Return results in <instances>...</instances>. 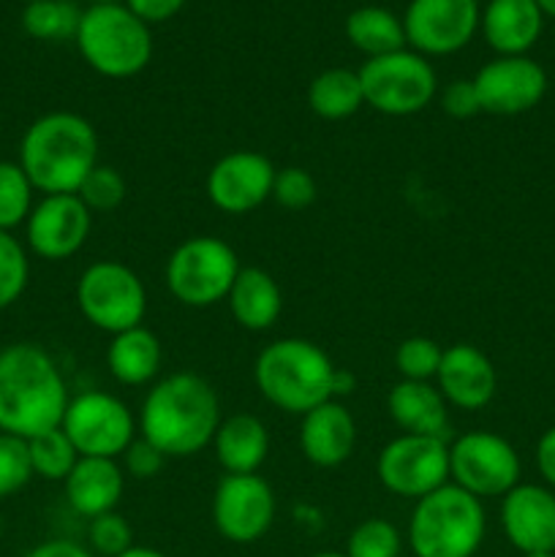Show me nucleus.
Segmentation results:
<instances>
[{
  "instance_id": "27",
  "label": "nucleus",
  "mask_w": 555,
  "mask_h": 557,
  "mask_svg": "<svg viewBox=\"0 0 555 557\" xmlns=\"http://www.w3.org/2000/svg\"><path fill=\"white\" fill-rule=\"evenodd\" d=\"M308 107L321 120H348L365 107L362 82L351 69H326L308 87Z\"/></svg>"
},
{
  "instance_id": "9",
  "label": "nucleus",
  "mask_w": 555,
  "mask_h": 557,
  "mask_svg": "<svg viewBox=\"0 0 555 557\" xmlns=\"http://www.w3.org/2000/svg\"><path fill=\"white\" fill-rule=\"evenodd\" d=\"M76 305L87 324L107 335L141 326L147 313V288L123 261L103 259L87 267L76 283Z\"/></svg>"
},
{
  "instance_id": "1",
  "label": "nucleus",
  "mask_w": 555,
  "mask_h": 557,
  "mask_svg": "<svg viewBox=\"0 0 555 557\" xmlns=\"http://www.w3.org/2000/svg\"><path fill=\"white\" fill-rule=\"evenodd\" d=\"M221 419V400L210 381L196 373H172L147 389L136 424L141 438L169 460H183L212 444Z\"/></svg>"
},
{
  "instance_id": "30",
  "label": "nucleus",
  "mask_w": 555,
  "mask_h": 557,
  "mask_svg": "<svg viewBox=\"0 0 555 557\" xmlns=\"http://www.w3.org/2000/svg\"><path fill=\"white\" fill-rule=\"evenodd\" d=\"M27 455H30L33 476H41L47 482H65L71 468L79 460L74 444L60 428L27 438Z\"/></svg>"
},
{
  "instance_id": "34",
  "label": "nucleus",
  "mask_w": 555,
  "mask_h": 557,
  "mask_svg": "<svg viewBox=\"0 0 555 557\" xmlns=\"http://www.w3.org/2000/svg\"><path fill=\"white\" fill-rule=\"evenodd\" d=\"M30 277V261L27 250L11 232H0V310L11 308Z\"/></svg>"
},
{
  "instance_id": "17",
  "label": "nucleus",
  "mask_w": 555,
  "mask_h": 557,
  "mask_svg": "<svg viewBox=\"0 0 555 557\" xmlns=\"http://www.w3.org/2000/svg\"><path fill=\"white\" fill-rule=\"evenodd\" d=\"M92 212L76 194L41 196L25 221L27 248L44 261H65L85 248Z\"/></svg>"
},
{
  "instance_id": "41",
  "label": "nucleus",
  "mask_w": 555,
  "mask_h": 557,
  "mask_svg": "<svg viewBox=\"0 0 555 557\" xmlns=\"http://www.w3.org/2000/svg\"><path fill=\"white\" fill-rule=\"evenodd\" d=\"M125 5H128L141 22L152 25V22L172 20V16L183 9L185 0H125Z\"/></svg>"
},
{
  "instance_id": "26",
  "label": "nucleus",
  "mask_w": 555,
  "mask_h": 557,
  "mask_svg": "<svg viewBox=\"0 0 555 557\" xmlns=\"http://www.w3.org/2000/svg\"><path fill=\"white\" fill-rule=\"evenodd\" d=\"M163 364V348L156 332L145 324L112 335L107 346V368L118 384L147 386L156 381Z\"/></svg>"
},
{
  "instance_id": "32",
  "label": "nucleus",
  "mask_w": 555,
  "mask_h": 557,
  "mask_svg": "<svg viewBox=\"0 0 555 557\" xmlns=\"http://www.w3.org/2000/svg\"><path fill=\"white\" fill-rule=\"evenodd\" d=\"M403 536L390 520L370 517L362 520L346 542V557H400Z\"/></svg>"
},
{
  "instance_id": "10",
  "label": "nucleus",
  "mask_w": 555,
  "mask_h": 557,
  "mask_svg": "<svg viewBox=\"0 0 555 557\" xmlns=\"http://www.w3.org/2000/svg\"><path fill=\"white\" fill-rule=\"evenodd\" d=\"M520 455L515 446L490 430H471L449 444V482L473 498H504L520 484Z\"/></svg>"
},
{
  "instance_id": "48",
  "label": "nucleus",
  "mask_w": 555,
  "mask_h": 557,
  "mask_svg": "<svg viewBox=\"0 0 555 557\" xmlns=\"http://www.w3.org/2000/svg\"><path fill=\"white\" fill-rule=\"evenodd\" d=\"M92 3H103V5H107V3H125V0H92Z\"/></svg>"
},
{
  "instance_id": "25",
  "label": "nucleus",
  "mask_w": 555,
  "mask_h": 557,
  "mask_svg": "<svg viewBox=\"0 0 555 557\" xmlns=\"http://www.w3.org/2000/svg\"><path fill=\"white\" fill-rule=\"evenodd\" d=\"M226 305L243 330L267 332L281 319L283 294L270 272L261 267H243L229 288Z\"/></svg>"
},
{
  "instance_id": "3",
  "label": "nucleus",
  "mask_w": 555,
  "mask_h": 557,
  "mask_svg": "<svg viewBox=\"0 0 555 557\" xmlns=\"http://www.w3.org/2000/svg\"><path fill=\"white\" fill-rule=\"evenodd\" d=\"M98 163L96 128L76 112L41 114L22 136L20 166L44 196L76 194Z\"/></svg>"
},
{
  "instance_id": "38",
  "label": "nucleus",
  "mask_w": 555,
  "mask_h": 557,
  "mask_svg": "<svg viewBox=\"0 0 555 557\" xmlns=\"http://www.w3.org/2000/svg\"><path fill=\"white\" fill-rule=\"evenodd\" d=\"M87 539H90V553L96 557H118L134 547V531H131L128 520L118 511L92 517Z\"/></svg>"
},
{
  "instance_id": "23",
  "label": "nucleus",
  "mask_w": 555,
  "mask_h": 557,
  "mask_svg": "<svg viewBox=\"0 0 555 557\" xmlns=\"http://www.w3.org/2000/svg\"><path fill=\"white\" fill-rule=\"evenodd\" d=\"M65 498L76 515L101 517L118 509L125 490V471L118 460L107 457H79L63 482Z\"/></svg>"
},
{
  "instance_id": "21",
  "label": "nucleus",
  "mask_w": 555,
  "mask_h": 557,
  "mask_svg": "<svg viewBox=\"0 0 555 557\" xmlns=\"http://www.w3.org/2000/svg\"><path fill=\"white\" fill-rule=\"evenodd\" d=\"M392 422L408 435L452 441L449 406L433 381H397L386 395Z\"/></svg>"
},
{
  "instance_id": "13",
  "label": "nucleus",
  "mask_w": 555,
  "mask_h": 557,
  "mask_svg": "<svg viewBox=\"0 0 555 557\" xmlns=\"http://www.w3.org/2000/svg\"><path fill=\"white\" fill-rule=\"evenodd\" d=\"M212 525L226 542L256 544L270 533L278 498L259 473H226L212 493Z\"/></svg>"
},
{
  "instance_id": "47",
  "label": "nucleus",
  "mask_w": 555,
  "mask_h": 557,
  "mask_svg": "<svg viewBox=\"0 0 555 557\" xmlns=\"http://www.w3.org/2000/svg\"><path fill=\"white\" fill-rule=\"evenodd\" d=\"M522 557H555V553H531V555H522Z\"/></svg>"
},
{
  "instance_id": "33",
  "label": "nucleus",
  "mask_w": 555,
  "mask_h": 557,
  "mask_svg": "<svg viewBox=\"0 0 555 557\" xmlns=\"http://www.w3.org/2000/svg\"><path fill=\"white\" fill-rule=\"evenodd\" d=\"M444 348L433 337L414 335L395 348V370L403 381H435Z\"/></svg>"
},
{
  "instance_id": "29",
  "label": "nucleus",
  "mask_w": 555,
  "mask_h": 557,
  "mask_svg": "<svg viewBox=\"0 0 555 557\" xmlns=\"http://www.w3.org/2000/svg\"><path fill=\"white\" fill-rule=\"evenodd\" d=\"M82 11L74 0H33L22 14V27L38 41H69L79 30Z\"/></svg>"
},
{
  "instance_id": "14",
  "label": "nucleus",
  "mask_w": 555,
  "mask_h": 557,
  "mask_svg": "<svg viewBox=\"0 0 555 557\" xmlns=\"http://www.w3.org/2000/svg\"><path fill=\"white\" fill-rule=\"evenodd\" d=\"M477 0H411L403 14L406 44L424 58H444L468 47L479 30Z\"/></svg>"
},
{
  "instance_id": "39",
  "label": "nucleus",
  "mask_w": 555,
  "mask_h": 557,
  "mask_svg": "<svg viewBox=\"0 0 555 557\" xmlns=\"http://www.w3.org/2000/svg\"><path fill=\"white\" fill-rule=\"evenodd\" d=\"M120 460H123L120 466H123V471L128 473L131 479H136V482H150V479H156L158 473L163 471V466H166L169 457L163 455L158 446H152L150 441L141 438V435H136L134 444L123 451V457H120Z\"/></svg>"
},
{
  "instance_id": "22",
  "label": "nucleus",
  "mask_w": 555,
  "mask_h": 557,
  "mask_svg": "<svg viewBox=\"0 0 555 557\" xmlns=\"http://www.w3.org/2000/svg\"><path fill=\"white\" fill-rule=\"evenodd\" d=\"M479 27L498 58L528 54L539 41L544 27V14L536 0H490L479 16Z\"/></svg>"
},
{
  "instance_id": "20",
  "label": "nucleus",
  "mask_w": 555,
  "mask_h": 557,
  "mask_svg": "<svg viewBox=\"0 0 555 557\" xmlns=\"http://www.w3.org/2000/svg\"><path fill=\"white\" fill-rule=\"evenodd\" d=\"M299 419V449L310 466L337 468L354 455L357 422L343 403L326 400Z\"/></svg>"
},
{
  "instance_id": "12",
  "label": "nucleus",
  "mask_w": 555,
  "mask_h": 557,
  "mask_svg": "<svg viewBox=\"0 0 555 557\" xmlns=\"http://www.w3.org/2000/svg\"><path fill=\"white\" fill-rule=\"evenodd\" d=\"M452 441L397 435L375 457V476L386 493L419 500L449 482Z\"/></svg>"
},
{
  "instance_id": "44",
  "label": "nucleus",
  "mask_w": 555,
  "mask_h": 557,
  "mask_svg": "<svg viewBox=\"0 0 555 557\" xmlns=\"http://www.w3.org/2000/svg\"><path fill=\"white\" fill-rule=\"evenodd\" d=\"M118 557H169V555H163L161 549H152V547H131V549H125L123 555H118Z\"/></svg>"
},
{
  "instance_id": "45",
  "label": "nucleus",
  "mask_w": 555,
  "mask_h": 557,
  "mask_svg": "<svg viewBox=\"0 0 555 557\" xmlns=\"http://www.w3.org/2000/svg\"><path fill=\"white\" fill-rule=\"evenodd\" d=\"M536 5L542 9L544 16H553L555 20V0H536Z\"/></svg>"
},
{
  "instance_id": "36",
  "label": "nucleus",
  "mask_w": 555,
  "mask_h": 557,
  "mask_svg": "<svg viewBox=\"0 0 555 557\" xmlns=\"http://www.w3.org/2000/svg\"><path fill=\"white\" fill-rule=\"evenodd\" d=\"M33 479L27 441L0 433V500L20 493Z\"/></svg>"
},
{
  "instance_id": "16",
  "label": "nucleus",
  "mask_w": 555,
  "mask_h": 557,
  "mask_svg": "<svg viewBox=\"0 0 555 557\" xmlns=\"http://www.w3.org/2000/svg\"><path fill=\"white\" fill-rule=\"evenodd\" d=\"M272 161L256 150H232L218 158L205 180V194L226 215H248L272 199L275 183Z\"/></svg>"
},
{
  "instance_id": "11",
  "label": "nucleus",
  "mask_w": 555,
  "mask_h": 557,
  "mask_svg": "<svg viewBox=\"0 0 555 557\" xmlns=\"http://www.w3.org/2000/svg\"><path fill=\"white\" fill-rule=\"evenodd\" d=\"M60 430L69 435L79 457L120 460L136 438V417L120 397L109 392H82L65 406Z\"/></svg>"
},
{
  "instance_id": "18",
  "label": "nucleus",
  "mask_w": 555,
  "mask_h": 557,
  "mask_svg": "<svg viewBox=\"0 0 555 557\" xmlns=\"http://www.w3.org/2000/svg\"><path fill=\"white\" fill-rule=\"evenodd\" d=\"M501 528L517 553H555V493L544 484H517L501 498Z\"/></svg>"
},
{
  "instance_id": "7",
  "label": "nucleus",
  "mask_w": 555,
  "mask_h": 557,
  "mask_svg": "<svg viewBox=\"0 0 555 557\" xmlns=\"http://www.w3.org/2000/svg\"><path fill=\"white\" fill-rule=\"evenodd\" d=\"M239 270L243 267L232 245L221 237L199 234L172 250L166 261V288L185 308L205 310L226 302Z\"/></svg>"
},
{
  "instance_id": "40",
  "label": "nucleus",
  "mask_w": 555,
  "mask_h": 557,
  "mask_svg": "<svg viewBox=\"0 0 555 557\" xmlns=\"http://www.w3.org/2000/svg\"><path fill=\"white\" fill-rule=\"evenodd\" d=\"M441 109L444 114L455 120H468L473 114H482V107H479L477 87H473V79H455L441 90Z\"/></svg>"
},
{
  "instance_id": "46",
  "label": "nucleus",
  "mask_w": 555,
  "mask_h": 557,
  "mask_svg": "<svg viewBox=\"0 0 555 557\" xmlns=\"http://www.w3.org/2000/svg\"><path fill=\"white\" fill-rule=\"evenodd\" d=\"M310 557H346V553H335V549H326V553H316Z\"/></svg>"
},
{
  "instance_id": "2",
  "label": "nucleus",
  "mask_w": 555,
  "mask_h": 557,
  "mask_svg": "<svg viewBox=\"0 0 555 557\" xmlns=\"http://www.w3.org/2000/svg\"><path fill=\"white\" fill-rule=\"evenodd\" d=\"M69 386L54 359L36 343H11L0 351V433L33 438L60 428Z\"/></svg>"
},
{
  "instance_id": "19",
  "label": "nucleus",
  "mask_w": 555,
  "mask_h": 557,
  "mask_svg": "<svg viewBox=\"0 0 555 557\" xmlns=\"http://www.w3.org/2000/svg\"><path fill=\"white\" fill-rule=\"evenodd\" d=\"M433 384L439 386L441 397L449 408L482 411L498 392V373H495L493 359L482 348L471 346V343H455V346L444 348Z\"/></svg>"
},
{
  "instance_id": "8",
  "label": "nucleus",
  "mask_w": 555,
  "mask_h": 557,
  "mask_svg": "<svg viewBox=\"0 0 555 557\" xmlns=\"http://www.w3.org/2000/svg\"><path fill=\"white\" fill-rule=\"evenodd\" d=\"M365 107L386 117H411L439 96V76L430 60L414 49L365 60L357 71Z\"/></svg>"
},
{
  "instance_id": "43",
  "label": "nucleus",
  "mask_w": 555,
  "mask_h": 557,
  "mask_svg": "<svg viewBox=\"0 0 555 557\" xmlns=\"http://www.w3.org/2000/svg\"><path fill=\"white\" fill-rule=\"evenodd\" d=\"M25 557H96V555L76 542L52 539V542H44V544H38V547H33Z\"/></svg>"
},
{
  "instance_id": "31",
  "label": "nucleus",
  "mask_w": 555,
  "mask_h": 557,
  "mask_svg": "<svg viewBox=\"0 0 555 557\" xmlns=\"http://www.w3.org/2000/svg\"><path fill=\"white\" fill-rule=\"evenodd\" d=\"M33 183L14 161H0V232L22 226L33 210Z\"/></svg>"
},
{
  "instance_id": "35",
  "label": "nucleus",
  "mask_w": 555,
  "mask_h": 557,
  "mask_svg": "<svg viewBox=\"0 0 555 557\" xmlns=\"http://www.w3.org/2000/svg\"><path fill=\"white\" fill-rule=\"evenodd\" d=\"M76 196L82 199V205L90 212H112L128 196V183H125L123 174L118 172L109 163H98L90 174L85 177L82 188L76 190Z\"/></svg>"
},
{
  "instance_id": "49",
  "label": "nucleus",
  "mask_w": 555,
  "mask_h": 557,
  "mask_svg": "<svg viewBox=\"0 0 555 557\" xmlns=\"http://www.w3.org/2000/svg\"><path fill=\"white\" fill-rule=\"evenodd\" d=\"M25 3H33V0H25Z\"/></svg>"
},
{
  "instance_id": "5",
  "label": "nucleus",
  "mask_w": 555,
  "mask_h": 557,
  "mask_svg": "<svg viewBox=\"0 0 555 557\" xmlns=\"http://www.w3.org/2000/svg\"><path fill=\"white\" fill-rule=\"evenodd\" d=\"M488 533L482 500L446 482L414 504L408 547L414 557H473Z\"/></svg>"
},
{
  "instance_id": "24",
  "label": "nucleus",
  "mask_w": 555,
  "mask_h": 557,
  "mask_svg": "<svg viewBox=\"0 0 555 557\" xmlns=\"http://www.w3.org/2000/svg\"><path fill=\"white\" fill-rule=\"evenodd\" d=\"M210 446L226 473H259L270 455V433L259 417L239 411L221 419Z\"/></svg>"
},
{
  "instance_id": "15",
  "label": "nucleus",
  "mask_w": 555,
  "mask_h": 557,
  "mask_svg": "<svg viewBox=\"0 0 555 557\" xmlns=\"http://www.w3.org/2000/svg\"><path fill=\"white\" fill-rule=\"evenodd\" d=\"M547 71L528 54L495 58L473 76L482 112L498 117H517L536 109L547 96Z\"/></svg>"
},
{
  "instance_id": "42",
  "label": "nucleus",
  "mask_w": 555,
  "mask_h": 557,
  "mask_svg": "<svg viewBox=\"0 0 555 557\" xmlns=\"http://www.w3.org/2000/svg\"><path fill=\"white\" fill-rule=\"evenodd\" d=\"M536 468L542 473L544 484L555 493V424L544 430L536 444Z\"/></svg>"
},
{
  "instance_id": "28",
  "label": "nucleus",
  "mask_w": 555,
  "mask_h": 557,
  "mask_svg": "<svg viewBox=\"0 0 555 557\" xmlns=\"http://www.w3.org/2000/svg\"><path fill=\"white\" fill-rule=\"evenodd\" d=\"M346 36L351 47L359 49L368 60L406 49L403 20H397L392 11L381 9V5H362V9L351 11L346 20Z\"/></svg>"
},
{
  "instance_id": "4",
  "label": "nucleus",
  "mask_w": 555,
  "mask_h": 557,
  "mask_svg": "<svg viewBox=\"0 0 555 557\" xmlns=\"http://www.w3.org/2000/svg\"><path fill=\"white\" fill-rule=\"evenodd\" d=\"M335 375L330 354L305 337L272 341L254 362L256 389L270 406L292 417H305L321 403L335 400Z\"/></svg>"
},
{
  "instance_id": "6",
  "label": "nucleus",
  "mask_w": 555,
  "mask_h": 557,
  "mask_svg": "<svg viewBox=\"0 0 555 557\" xmlns=\"http://www.w3.org/2000/svg\"><path fill=\"white\" fill-rule=\"evenodd\" d=\"M76 47L85 63L107 79L141 74L152 58V33L125 3H92L82 11Z\"/></svg>"
},
{
  "instance_id": "37",
  "label": "nucleus",
  "mask_w": 555,
  "mask_h": 557,
  "mask_svg": "<svg viewBox=\"0 0 555 557\" xmlns=\"http://www.w3.org/2000/svg\"><path fill=\"white\" fill-rule=\"evenodd\" d=\"M319 196V183L313 174L303 166H283L275 172V183H272V199L283 207V210H308Z\"/></svg>"
}]
</instances>
